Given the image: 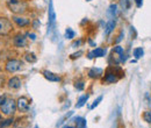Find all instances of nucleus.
<instances>
[{
	"label": "nucleus",
	"mask_w": 151,
	"mask_h": 128,
	"mask_svg": "<svg viewBox=\"0 0 151 128\" xmlns=\"http://www.w3.org/2000/svg\"><path fill=\"white\" fill-rule=\"evenodd\" d=\"M32 25H33V28H34V29H38V26H40V21H38V20H34Z\"/></svg>",
	"instance_id": "28"
},
{
	"label": "nucleus",
	"mask_w": 151,
	"mask_h": 128,
	"mask_svg": "<svg viewBox=\"0 0 151 128\" xmlns=\"http://www.w3.org/2000/svg\"><path fill=\"white\" fill-rule=\"evenodd\" d=\"M135 2H136V6L139 8V7H142V0H135Z\"/></svg>",
	"instance_id": "30"
},
{
	"label": "nucleus",
	"mask_w": 151,
	"mask_h": 128,
	"mask_svg": "<svg viewBox=\"0 0 151 128\" xmlns=\"http://www.w3.org/2000/svg\"><path fill=\"white\" fill-rule=\"evenodd\" d=\"M2 83H4V77H1V76H0V88H1Z\"/></svg>",
	"instance_id": "32"
},
{
	"label": "nucleus",
	"mask_w": 151,
	"mask_h": 128,
	"mask_svg": "<svg viewBox=\"0 0 151 128\" xmlns=\"http://www.w3.org/2000/svg\"><path fill=\"white\" fill-rule=\"evenodd\" d=\"M63 128H76V127H72V126H64Z\"/></svg>",
	"instance_id": "33"
},
{
	"label": "nucleus",
	"mask_w": 151,
	"mask_h": 128,
	"mask_svg": "<svg viewBox=\"0 0 151 128\" xmlns=\"http://www.w3.org/2000/svg\"><path fill=\"white\" fill-rule=\"evenodd\" d=\"M102 73H104V70L102 69H100V68H92V69H90L88 70V77L90 78H93V79H96V78H100L101 76H102Z\"/></svg>",
	"instance_id": "12"
},
{
	"label": "nucleus",
	"mask_w": 151,
	"mask_h": 128,
	"mask_svg": "<svg viewBox=\"0 0 151 128\" xmlns=\"http://www.w3.org/2000/svg\"><path fill=\"white\" fill-rule=\"evenodd\" d=\"M95 56H94V54H93V51H91V53H88V58L90 59H93Z\"/></svg>",
	"instance_id": "31"
},
{
	"label": "nucleus",
	"mask_w": 151,
	"mask_h": 128,
	"mask_svg": "<svg viewBox=\"0 0 151 128\" xmlns=\"http://www.w3.org/2000/svg\"><path fill=\"white\" fill-rule=\"evenodd\" d=\"M0 71H1V68H0Z\"/></svg>",
	"instance_id": "36"
},
{
	"label": "nucleus",
	"mask_w": 151,
	"mask_h": 128,
	"mask_svg": "<svg viewBox=\"0 0 151 128\" xmlns=\"http://www.w3.org/2000/svg\"><path fill=\"white\" fill-rule=\"evenodd\" d=\"M12 20H13V22H14L17 26H19L20 28H24V27L30 26V20L27 18H24V17L13 15V17H12Z\"/></svg>",
	"instance_id": "8"
},
{
	"label": "nucleus",
	"mask_w": 151,
	"mask_h": 128,
	"mask_svg": "<svg viewBox=\"0 0 151 128\" xmlns=\"http://www.w3.org/2000/svg\"><path fill=\"white\" fill-rule=\"evenodd\" d=\"M121 68L120 67H116V65H114V67H111L106 73H105V78H104V83H106V84H114V83H116L117 80H119V78H120V76H117V71L120 70Z\"/></svg>",
	"instance_id": "3"
},
{
	"label": "nucleus",
	"mask_w": 151,
	"mask_h": 128,
	"mask_svg": "<svg viewBox=\"0 0 151 128\" xmlns=\"http://www.w3.org/2000/svg\"><path fill=\"white\" fill-rule=\"evenodd\" d=\"M80 43H81V41H80V40H78V41H76V42L72 43V47H73V48H77L78 46H80Z\"/></svg>",
	"instance_id": "29"
},
{
	"label": "nucleus",
	"mask_w": 151,
	"mask_h": 128,
	"mask_svg": "<svg viewBox=\"0 0 151 128\" xmlns=\"http://www.w3.org/2000/svg\"><path fill=\"white\" fill-rule=\"evenodd\" d=\"M13 121H14L13 118H8V119H6L4 121H0V128H6L8 126H11L13 124Z\"/></svg>",
	"instance_id": "17"
},
{
	"label": "nucleus",
	"mask_w": 151,
	"mask_h": 128,
	"mask_svg": "<svg viewBox=\"0 0 151 128\" xmlns=\"http://www.w3.org/2000/svg\"><path fill=\"white\" fill-rule=\"evenodd\" d=\"M13 30V23L9 19L0 17V36H7Z\"/></svg>",
	"instance_id": "4"
},
{
	"label": "nucleus",
	"mask_w": 151,
	"mask_h": 128,
	"mask_svg": "<svg viewBox=\"0 0 151 128\" xmlns=\"http://www.w3.org/2000/svg\"><path fill=\"white\" fill-rule=\"evenodd\" d=\"M117 7H116V5H111L109 6V9H108V14L109 15H112V18H114V15H116V13H117V9H116Z\"/></svg>",
	"instance_id": "23"
},
{
	"label": "nucleus",
	"mask_w": 151,
	"mask_h": 128,
	"mask_svg": "<svg viewBox=\"0 0 151 128\" xmlns=\"http://www.w3.org/2000/svg\"><path fill=\"white\" fill-rule=\"evenodd\" d=\"M101 100H102V95L98 97V99H96V100H94V103H93V104L91 105V107H90V108H91V110H93V108H95V107H96V106L99 105V103H100Z\"/></svg>",
	"instance_id": "25"
},
{
	"label": "nucleus",
	"mask_w": 151,
	"mask_h": 128,
	"mask_svg": "<svg viewBox=\"0 0 151 128\" xmlns=\"http://www.w3.org/2000/svg\"><path fill=\"white\" fill-rule=\"evenodd\" d=\"M29 106H30V101L27 97H20L17 101V107L19 112H22V113H26L29 111Z\"/></svg>",
	"instance_id": "7"
},
{
	"label": "nucleus",
	"mask_w": 151,
	"mask_h": 128,
	"mask_svg": "<svg viewBox=\"0 0 151 128\" xmlns=\"http://www.w3.org/2000/svg\"><path fill=\"white\" fill-rule=\"evenodd\" d=\"M56 29V13L52 7V1L49 2V21H48V34L55 32Z\"/></svg>",
	"instance_id": "5"
},
{
	"label": "nucleus",
	"mask_w": 151,
	"mask_h": 128,
	"mask_svg": "<svg viewBox=\"0 0 151 128\" xmlns=\"http://www.w3.org/2000/svg\"><path fill=\"white\" fill-rule=\"evenodd\" d=\"M75 36H76L75 30H72L71 28H68V29H66V32H65V37L71 40V38H73Z\"/></svg>",
	"instance_id": "24"
},
{
	"label": "nucleus",
	"mask_w": 151,
	"mask_h": 128,
	"mask_svg": "<svg viewBox=\"0 0 151 128\" xmlns=\"http://www.w3.org/2000/svg\"><path fill=\"white\" fill-rule=\"evenodd\" d=\"M7 86L9 89H12V90H19L21 88V79L17 76L9 78V80L7 82Z\"/></svg>",
	"instance_id": "10"
},
{
	"label": "nucleus",
	"mask_w": 151,
	"mask_h": 128,
	"mask_svg": "<svg viewBox=\"0 0 151 128\" xmlns=\"http://www.w3.org/2000/svg\"><path fill=\"white\" fill-rule=\"evenodd\" d=\"M24 59L29 63H35L37 61V57L35 56L34 53H27V54H24Z\"/></svg>",
	"instance_id": "16"
},
{
	"label": "nucleus",
	"mask_w": 151,
	"mask_h": 128,
	"mask_svg": "<svg viewBox=\"0 0 151 128\" xmlns=\"http://www.w3.org/2000/svg\"><path fill=\"white\" fill-rule=\"evenodd\" d=\"M87 99H88V94H84V95H81V97L78 99V101H77V104H76V107H77V108L83 107V106L85 105V103L87 101Z\"/></svg>",
	"instance_id": "15"
},
{
	"label": "nucleus",
	"mask_w": 151,
	"mask_h": 128,
	"mask_svg": "<svg viewBox=\"0 0 151 128\" xmlns=\"http://www.w3.org/2000/svg\"><path fill=\"white\" fill-rule=\"evenodd\" d=\"M121 5H122V8L123 9H129L130 6H132V0H122L121 1Z\"/></svg>",
	"instance_id": "22"
},
{
	"label": "nucleus",
	"mask_w": 151,
	"mask_h": 128,
	"mask_svg": "<svg viewBox=\"0 0 151 128\" xmlns=\"http://www.w3.org/2000/svg\"><path fill=\"white\" fill-rule=\"evenodd\" d=\"M42 73L44 76V78L48 79L49 82H60V77L58 74H56V73L49 71V70H44Z\"/></svg>",
	"instance_id": "11"
},
{
	"label": "nucleus",
	"mask_w": 151,
	"mask_h": 128,
	"mask_svg": "<svg viewBox=\"0 0 151 128\" xmlns=\"http://www.w3.org/2000/svg\"><path fill=\"white\" fill-rule=\"evenodd\" d=\"M27 37L26 35H22V34H18L15 35L13 38V44L17 47V48H24L27 47Z\"/></svg>",
	"instance_id": "9"
},
{
	"label": "nucleus",
	"mask_w": 151,
	"mask_h": 128,
	"mask_svg": "<svg viewBox=\"0 0 151 128\" xmlns=\"http://www.w3.org/2000/svg\"><path fill=\"white\" fill-rule=\"evenodd\" d=\"M87 1H91V0H87Z\"/></svg>",
	"instance_id": "35"
},
{
	"label": "nucleus",
	"mask_w": 151,
	"mask_h": 128,
	"mask_svg": "<svg viewBox=\"0 0 151 128\" xmlns=\"http://www.w3.org/2000/svg\"><path fill=\"white\" fill-rule=\"evenodd\" d=\"M75 88L78 90V91H83L84 90V88H85V83H84V80H77L75 83Z\"/></svg>",
	"instance_id": "20"
},
{
	"label": "nucleus",
	"mask_w": 151,
	"mask_h": 128,
	"mask_svg": "<svg viewBox=\"0 0 151 128\" xmlns=\"http://www.w3.org/2000/svg\"><path fill=\"white\" fill-rule=\"evenodd\" d=\"M93 54H94L95 57H102V56L106 55V50L102 49V48H95L93 50Z\"/></svg>",
	"instance_id": "18"
},
{
	"label": "nucleus",
	"mask_w": 151,
	"mask_h": 128,
	"mask_svg": "<svg viewBox=\"0 0 151 128\" xmlns=\"http://www.w3.org/2000/svg\"><path fill=\"white\" fill-rule=\"evenodd\" d=\"M1 120H2V115L0 114V121H1Z\"/></svg>",
	"instance_id": "34"
},
{
	"label": "nucleus",
	"mask_w": 151,
	"mask_h": 128,
	"mask_svg": "<svg viewBox=\"0 0 151 128\" xmlns=\"http://www.w3.org/2000/svg\"><path fill=\"white\" fill-rule=\"evenodd\" d=\"M143 120L148 124H151V111H147L143 113Z\"/></svg>",
	"instance_id": "21"
},
{
	"label": "nucleus",
	"mask_w": 151,
	"mask_h": 128,
	"mask_svg": "<svg viewBox=\"0 0 151 128\" xmlns=\"http://www.w3.org/2000/svg\"><path fill=\"white\" fill-rule=\"evenodd\" d=\"M17 110H18L17 101L13 98H9L6 94L0 97V111L2 112L4 115L11 116V115H13L15 113Z\"/></svg>",
	"instance_id": "1"
},
{
	"label": "nucleus",
	"mask_w": 151,
	"mask_h": 128,
	"mask_svg": "<svg viewBox=\"0 0 151 128\" xmlns=\"http://www.w3.org/2000/svg\"><path fill=\"white\" fill-rule=\"evenodd\" d=\"M80 55H83V51H78V53H76V54H72L70 57H71V59H75V58L80 57Z\"/></svg>",
	"instance_id": "27"
},
{
	"label": "nucleus",
	"mask_w": 151,
	"mask_h": 128,
	"mask_svg": "<svg viewBox=\"0 0 151 128\" xmlns=\"http://www.w3.org/2000/svg\"><path fill=\"white\" fill-rule=\"evenodd\" d=\"M7 7L12 13L17 15L23 14L28 9V5L23 0H7Z\"/></svg>",
	"instance_id": "2"
},
{
	"label": "nucleus",
	"mask_w": 151,
	"mask_h": 128,
	"mask_svg": "<svg viewBox=\"0 0 151 128\" xmlns=\"http://www.w3.org/2000/svg\"><path fill=\"white\" fill-rule=\"evenodd\" d=\"M26 36L28 37L30 41H35L36 40V34H34V33H27Z\"/></svg>",
	"instance_id": "26"
},
{
	"label": "nucleus",
	"mask_w": 151,
	"mask_h": 128,
	"mask_svg": "<svg viewBox=\"0 0 151 128\" xmlns=\"http://www.w3.org/2000/svg\"><path fill=\"white\" fill-rule=\"evenodd\" d=\"M22 65H23V63L19 59H8L6 62L5 70H6V72L8 73H14L17 71H19L20 69L22 68Z\"/></svg>",
	"instance_id": "6"
},
{
	"label": "nucleus",
	"mask_w": 151,
	"mask_h": 128,
	"mask_svg": "<svg viewBox=\"0 0 151 128\" xmlns=\"http://www.w3.org/2000/svg\"><path fill=\"white\" fill-rule=\"evenodd\" d=\"M132 54H134L136 59H138V58H141L142 56L144 55V50L142 48H136V49H134V53Z\"/></svg>",
	"instance_id": "19"
},
{
	"label": "nucleus",
	"mask_w": 151,
	"mask_h": 128,
	"mask_svg": "<svg viewBox=\"0 0 151 128\" xmlns=\"http://www.w3.org/2000/svg\"><path fill=\"white\" fill-rule=\"evenodd\" d=\"M76 128H86V119L81 118V116H77L75 118Z\"/></svg>",
	"instance_id": "14"
},
{
	"label": "nucleus",
	"mask_w": 151,
	"mask_h": 128,
	"mask_svg": "<svg viewBox=\"0 0 151 128\" xmlns=\"http://www.w3.org/2000/svg\"><path fill=\"white\" fill-rule=\"evenodd\" d=\"M115 26H116L115 20H109V21L107 22V25H106V28H105V34H106V35H109V34H111V33L114 30Z\"/></svg>",
	"instance_id": "13"
}]
</instances>
